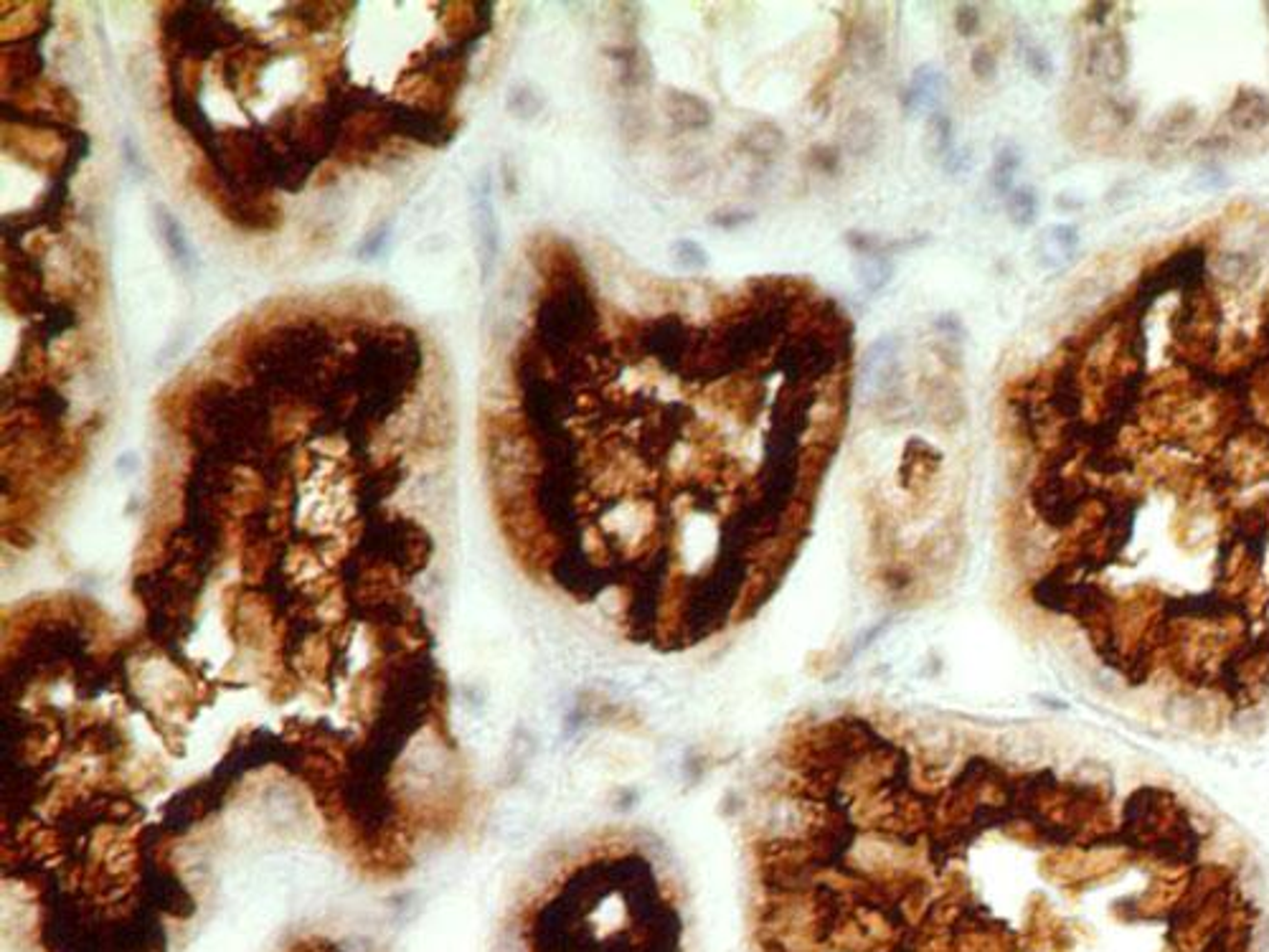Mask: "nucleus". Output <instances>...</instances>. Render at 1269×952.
<instances>
[{
  "mask_svg": "<svg viewBox=\"0 0 1269 952\" xmlns=\"http://www.w3.org/2000/svg\"><path fill=\"white\" fill-rule=\"evenodd\" d=\"M736 147H739L744 155H749L752 160L772 163L777 155L782 153L784 132L780 130L775 123L759 120V123L749 125L747 130L741 132L739 140H736Z\"/></svg>",
  "mask_w": 1269,
  "mask_h": 952,
  "instance_id": "obj_11",
  "label": "nucleus"
},
{
  "mask_svg": "<svg viewBox=\"0 0 1269 952\" xmlns=\"http://www.w3.org/2000/svg\"><path fill=\"white\" fill-rule=\"evenodd\" d=\"M810 160H812V166L820 168L823 173H835V170H838V166H841V153H838V147L823 146V147H815V150H812Z\"/></svg>",
  "mask_w": 1269,
  "mask_h": 952,
  "instance_id": "obj_26",
  "label": "nucleus"
},
{
  "mask_svg": "<svg viewBox=\"0 0 1269 952\" xmlns=\"http://www.w3.org/2000/svg\"><path fill=\"white\" fill-rule=\"evenodd\" d=\"M158 214V226L160 234H163V239H166L168 249H170V255L181 267H191V247L189 241H186V234H183L181 224L175 221V216L166 212V209H155Z\"/></svg>",
  "mask_w": 1269,
  "mask_h": 952,
  "instance_id": "obj_17",
  "label": "nucleus"
},
{
  "mask_svg": "<svg viewBox=\"0 0 1269 952\" xmlns=\"http://www.w3.org/2000/svg\"><path fill=\"white\" fill-rule=\"evenodd\" d=\"M856 275L863 290L873 295V292L884 290L886 284H889V280L894 277V264L892 260L884 255L858 257Z\"/></svg>",
  "mask_w": 1269,
  "mask_h": 952,
  "instance_id": "obj_16",
  "label": "nucleus"
},
{
  "mask_svg": "<svg viewBox=\"0 0 1269 952\" xmlns=\"http://www.w3.org/2000/svg\"><path fill=\"white\" fill-rule=\"evenodd\" d=\"M1026 66H1029V72L1041 81L1049 79L1054 74L1052 58H1049V54H1046L1044 49H1038V46H1029V49H1026Z\"/></svg>",
  "mask_w": 1269,
  "mask_h": 952,
  "instance_id": "obj_25",
  "label": "nucleus"
},
{
  "mask_svg": "<svg viewBox=\"0 0 1269 952\" xmlns=\"http://www.w3.org/2000/svg\"><path fill=\"white\" fill-rule=\"evenodd\" d=\"M944 87H947V77H944L940 66L935 64L917 66V72L912 74L907 89L901 92V107H904V112H909V115L921 112V109H932L937 102H940Z\"/></svg>",
  "mask_w": 1269,
  "mask_h": 952,
  "instance_id": "obj_9",
  "label": "nucleus"
},
{
  "mask_svg": "<svg viewBox=\"0 0 1269 952\" xmlns=\"http://www.w3.org/2000/svg\"><path fill=\"white\" fill-rule=\"evenodd\" d=\"M1076 247H1079V232H1076L1074 226L1069 224L1049 226V229L1038 237L1036 257L1044 267L1056 269L1064 267V264L1072 260Z\"/></svg>",
  "mask_w": 1269,
  "mask_h": 952,
  "instance_id": "obj_12",
  "label": "nucleus"
},
{
  "mask_svg": "<svg viewBox=\"0 0 1269 952\" xmlns=\"http://www.w3.org/2000/svg\"><path fill=\"white\" fill-rule=\"evenodd\" d=\"M1084 498H1087L1084 487L1066 480L1061 470H1052V467H1044V475L1033 487V506L1046 524L1054 529L1072 526L1081 513Z\"/></svg>",
  "mask_w": 1269,
  "mask_h": 952,
  "instance_id": "obj_3",
  "label": "nucleus"
},
{
  "mask_svg": "<svg viewBox=\"0 0 1269 952\" xmlns=\"http://www.w3.org/2000/svg\"><path fill=\"white\" fill-rule=\"evenodd\" d=\"M1226 123L1239 132H1262L1269 127V95L1255 87H1241L1226 109Z\"/></svg>",
  "mask_w": 1269,
  "mask_h": 952,
  "instance_id": "obj_8",
  "label": "nucleus"
},
{
  "mask_svg": "<svg viewBox=\"0 0 1269 952\" xmlns=\"http://www.w3.org/2000/svg\"><path fill=\"white\" fill-rule=\"evenodd\" d=\"M475 232H478V255H480V277L483 283L490 280L498 260V218L493 209V193H490V175L483 173L475 189Z\"/></svg>",
  "mask_w": 1269,
  "mask_h": 952,
  "instance_id": "obj_4",
  "label": "nucleus"
},
{
  "mask_svg": "<svg viewBox=\"0 0 1269 952\" xmlns=\"http://www.w3.org/2000/svg\"><path fill=\"white\" fill-rule=\"evenodd\" d=\"M929 132V143H932V150H935L937 158L952 160V123L947 115H935L929 117L927 125Z\"/></svg>",
  "mask_w": 1269,
  "mask_h": 952,
  "instance_id": "obj_21",
  "label": "nucleus"
},
{
  "mask_svg": "<svg viewBox=\"0 0 1269 952\" xmlns=\"http://www.w3.org/2000/svg\"><path fill=\"white\" fill-rule=\"evenodd\" d=\"M1206 269H1209V255H1206L1204 247H1198V244H1190V247H1183L1181 252H1175L1161 262L1155 269H1150L1138 284V292H1135V298H1132V313L1135 318L1140 320V315L1145 313L1147 307L1153 306L1155 300L1166 295V292L1181 290L1186 295H1196V292L1204 290L1206 283Z\"/></svg>",
  "mask_w": 1269,
  "mask_h": 952,
  "instance_id": "obj_2",
  "label": "nucleus"
},
{
  "mask_svg": "<svg viewBox=\"0 0 1269 952\" xmlns=\"http://www.w3.org/2000/svg\"><path fill=\"white\" fill-rule=\"evenodd\" d=\"M1018 166H1021V155H1018V150H1015L1013 146H1006L998 150L993 163V173H990V178H993V189L998 191V193L1010 191V181H1013V173L1018 170Z\"/></svg>",
  "mask_w": 1269,
  "mask_h": 952,
  "instance_id": "obj_20",
  "label": "nucleus"
},
{
  "mask_svg": "<svg viewBox=\"0 0 1269 952\" xmlns=\"http://www.w3.org/2000/svg\"><path fill=\"white\" fill-rule=\"evenodd\" d=\"M1006 212H1008V218L1018 229H1026V226L1033 224L1038 216L1036 191L1029 189V186L1010 191L1008 198H1006Z\"/></svg>",
  "mask_w": 1269,
  "mask_h": 952,
  "instance_id": "obj_18",
  "label": "nucleus"
},
{
  "mask_svg": "<svg viewBox=\"0 0 1269 952\" xmlns=\"http://www.w3.org/2000/svg\"><path fill=\"white\" fill-rule=\"evenodd\" d=\"M921 399H924V409H927L929 419L937 427L955 429L958 424H963L964 415H967L960 386L952 378L944 376V374H937V376H929L927 381H921Z\"/></svg>",
  "mask_w": 1269,
  "mask_h": 952,
  "instance_id": "obj_6",
  "label": "nucleus"
},
{
  "mask_svg": "<svg viewBox=\"0 0 1269 952\" xmlns=\"http://www.w3.org/2000/svg\"><path fill=\"white\" fill-rule=\"evenodd\" d=\"M983 26V15H980V8L975 3H960L955 8V29H958L960 36H975Z\"/></svg>",
  "mask_w": 1269,
  "mask_h": 952,
  "instance_id": "obj_24",
  "label": "nucleus"
},
{
  "mask_svg": "<svg viewBox=\"0 0 1269 952\" xmlns=\"http://www.w3.org/2000/svg\"><path fill=\"white\" fill-rule=\"evenodd\" d=\"M940 460H942V455L935 447H929L921 440H912L907 444L904 463H901V475H907L909 486H921V483H927L937 473Z\"/></svg>",
  "mask_w": 1269,
  "mask_h": 952,
  "instance_id": "obj_15",
  "label": "nucleus"
},
{
  "mask_svg": "<svg viewBox=\"0 0 1269 952\" xmlns=\"http://www.w3.org/2000/svg\"><path fill=\"white\" fill-rule=\"evenodd\" d=\"M970 72L975 74L980 81L995 79V74H998V54L993 52V46H980V49L972 52Z\"/></svg>",
  "mask_w": 1269,
  "mask_h": 952,
  "instance_id": "obj_23",
  "label": "nucleus"
},
{
  "mask_svg": "<svg viewBox=\"0 0 1269 952\" xmlns=\"http://www.w3.org/2000/svg\"><path fill=\"white\" fill-rule=\"evenodd\" d=\"M670 255L683 269H691V272H696V269H704L709 264V255H706V249L693 239H678L670 247Z\"/></svg>",
  "mask_w": 1269,
  "mask_h": 952,
  "instance_id": "obj_22",
  "label": "nucleus"
},
{
  "mask_svg": "<svg viewBox=\"0 0 1269 952\" xmlns=\"http://www.w3.org/2000/svg\"><path fill=\"white\" fill-rule=\"evenodd\" d=\"M901 343L896 335H881L863 353L861 389L863 399L886 422H896L909 415V401L901 389Z\"/></svg>",
  "mask_w": 1269,
  "mask_h": 952,
  "instance_id": "obj_1",
  "label": "nucleus"
},
{
  "mask_svg": "<svg viewBox=\"0 0 1269 952\" xmlns=\"http://www.w3.org/2000/svg\"><path fill=\"white\" fill-rule=\"evenodd\" d=\"M850 57L856 58L858 66L866 72H873L886 61V41L884 34L873 23H856L849 36Z\"/></svg>",
  "mask_w": 1269,
  "mask_h": 952,
  "instance_id": "obj_14",
  "label": "nucleus"
},
{
  "mask_svg": "<svg viewBox=\"0 0 1269 952\" xmlns=\"http://www.w3.org/2000/svg\"><path fill=\"white\" fill-rule=\"evenodd\" d=\"M1130 72V49L1122 34L1110 31L1097 36L1087 49V74L1104 84H1120Z\"/></svg>",
  "mask_w": 1269,
  "mask_h": 952,
  "instance_id": "obj_5",
  "label": "nucleus"
},
{
  "mask_svg": "<svg viewBox=\"0 0 1269 952\" xmlns=\"http://www.w3.org/2000/svg\"><path fill=\"white\" fill-rule=\"evenodd\" d=\"M1196 125V109L1189 107V104H1181V107L1170 109L1166 117L1158 125V138L1163 143H1175V138H1181L1183 132H1189L1190 127Z\"/></svg>",
  "mask_w": 1269,
  "mask_h": 952,
  "instance_id": "obj_19",
  "label": "nucleus"
},
{
  "mask_svg": "<svg viewBox=\"0 0 1269 952\" xmlns=\"http://www.w3.org/2000/svg\"><path fill=\"white\" fill-rule=\"evenodd\" d=\"M623 89H647L653 81V64L640 44H623L609 52Z\"/></svg>",
  "mask_w": 1269,
  "mask_h": 952,
  "instance_id": "obj_10",
  "label": "nucleus"
},
{
  "mask_svg": "<svg viewBox=\"0 0 1269 952\" xmlns=\"http://www.w3.org/2000/svg\"><path fill=\"white\" fill-rule=\"evenodd\" d=\"M663 109L678 130H706L714 123L711 104L691 92H683V89L668 87L663 92Z\"/></svg>",
  "mask_w": 1269,
  "mask_h": 952,
  "instance_id": "obj_7",
  "label": "nucleus"
},
{
  "mask_svg": "<svg viewBox=\"0 0 1269 952\" xmlns=\"http://www.w3.org/2000/svg\"><path fill=\"white\" fill-rule=\"evenodd\" d=\"M1264 341H1267V351H1269V315L1264 320Z\"/></svg>",
  "mask_w": 1269,
  "mask_h": 952,
  "instance_id": "obj_28",
  "label": "nucleus"
},
{
  "mask_svg": "<svg viewBox=\"0 0 1269 952\" xmlns=\"http://www.w3.org/2000/svg\"><path fill=\"white\" fill-rule=\"evenodd\" d=\"M752 216H755V214L749 212H721L714 216V224L721 226V229H736V226L747 224Z\"/></svg>",
  "mask_w": 1269,
  "mask_h": 952,
  "instance_id": "obj_27",
  "label": "nucleus"
},
{
  "mask_svg": "<svg viewBox=\"0 0 1269 952\" xmlns=\"http://www.w3.org/2000/svg\"><path fill=\"white\" fill-rule=\"evenodd\" d=\"M841 138H843V147L849 150L850 155H856V158H863V155H869L873 147L878 146V138H881V125L871 112L866 109H856V112H850L841 125Z\"/></svg>",
  "mask_w": 1269,
  "mask_h": 952,
  "instance_id": "obj_13",
  "label": "nucleus"
}]
</instances>
